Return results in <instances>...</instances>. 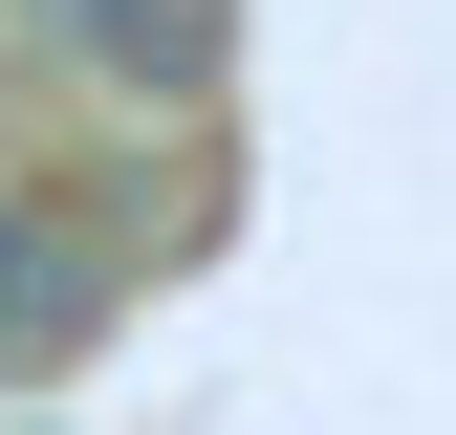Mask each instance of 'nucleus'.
<instances>
[{
    "label": "nucleus",
    "mask_w": 456,
    "mask_h": 435,
    "mask_svg": "<svg viewBox=\"0 0 456 435\" xmlns=\"http://www.w3.org/2000/svg\"><path fill=\"white\" fill-rule=\"evenodd\" d=\"M109 305H131V240L87 218V175H0V392H44Z\"/></svg>",
    "instance_id": "obj_1"
},
{
    "label": "nucleus",
    "mask_w": 456,
    "mask_h": 435,
    "mask_svg": "<svg viewBox=\"0 0 456 435\" xmlns=\"http://www.w3.org/2000/svg\"><path fill=\"white\" fill-rule=\"evenodd\" d=\"M44 66H87L109 109H217V66H240V0H22Z\"/></svg>",
    "instance_id": "obj_2"
}]
</instances>
